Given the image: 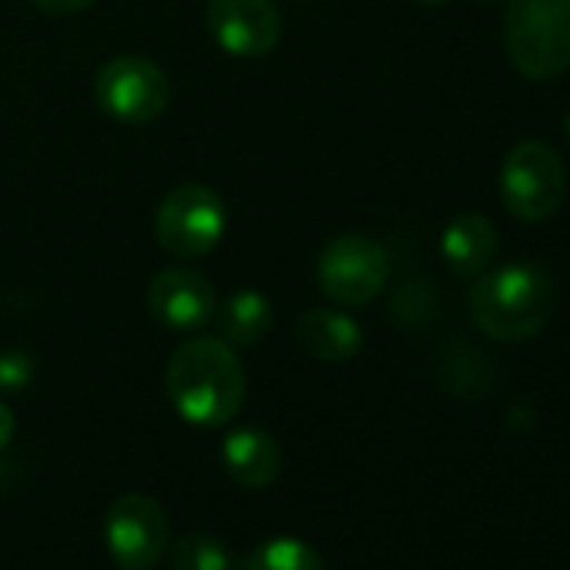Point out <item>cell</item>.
<instances>
[{
    "label": "cell",
    "mask_w": 570,
    "mask_h": 570,
    "mask_svg": "<svg viewBox=\"0 0 570 570\" xmlns=\"http://www.w3.org/2000/svg\"><path fill=\"white\" fill-rule=\"evenodd\" d=\"M165 390L185 423L218 430L232 423L245 403V370L225 340L202 336L171 353Z\"/></svg>",
    "instance_id": "1"
},
{
    "label": "cell",
    "mask_w": 570,
    "mask_h": 570,
    "mask_svg": "<svg viewBox=\"0 0 570 570\" xmlns=\"http://www.w3.org/2000/svg\"><path fill=\"white\" fill-rule=\"evenodd\" d=\"M557 289L533 262H510L476 275L470 289V316L476 330L497 343H527L553 316Z\"/></svg>",
    "instance_id": "2"
},
{
    "label": "cell",
    "mask_w": 570,
    "mask_h": 570,
    "mask_svg": "<svg viewBox=\"0 0 570 570\" xmlns=\"http://www.w3.org/2000/svg\"><path fill=\"white\" fill-rule=\"evenodd\" d=\"M503 45L517 75L557 78L570 68V0H507Z\"/></svg>",
    "instance_id": "3"
},
{
    "label": "cell",
    "mask_w": 570,
    "mask_h": 570,
    "mask_svg": "<svg viewBox=\"0 0 570 570\" xmlns=\"http://www.w3.org/2000/svg\"><path fill=\"white\" fill-rule=\"evenodd\" d=\"M567 195V171L553 145L540 138L517 141L500 165V202L503 208L527 222H547Z\"/></svg>",
    "instance_id": "4"
},
{
    "label": "cell",
    "mask_w": 570,
    "mask_h": 570,
    "mask_svg": "<svg viewBox=\"0 0 570 570\" xmlns=\"http://www.w3.org/2000/svg\"><path fill=\"white\" fill-rule=\"evenodd\" d=\"M320 289L340 306H370L390 278V255L370 235H340L320 255Z\"/></svg>",
    "instance_id": "5"
},
{
    "label": "cell",
    "mask_w": 570,
    "mask_h": 570,
    "mask_svg": "<svg viewBox=\"0 0 570 570\" xmlns=\"http://www.w3.org/2000/svg\"><path fill=\"white\" fill-rule=\"evenodd\" d=\"M105 543L121 570H151L168 553V513L148 493H121L105 517Z\"/></svg>",
    "instance_id": "6"
},
{
    "label": "cell",
    "mask_w": 570,
    "mask_h": 570,
    "mask_svg": "<svg viewBox=\"0 0 570 570\" xmlns=\"http://www.w3.org/2000/svg\"><path fill=\"white\" fill-rule=\"evenodd\" d=\"M155 235L165 252L178 258H202L225 235V205L205 185H181L158 205Z\"/></svg>",
    "instance_id": "7"
},
{
    "label": "cell",
    "mask_w": 570,
    "mask_h": 570,
    "mask_svg": "<svg viewBox=\"0 0 570 570\" xmlns=\"http://www.w3.org/2000/svg\"><path fill=\"white\" fill-rule=\"evenodd\" d=\"M95 98L105 115L125 125H148L168 108V78L165 71L138 55L111 58L95 78Z\"/></svg>",
    "instance_id": "8"
},
{
    "label": "cell",
    "mask_w": 570,
    "mask_h": 570,
    "mask_svg": "<svg viewBox=\"0 0 570 570\" xmlns=\"http://www.w3.org/2000/svg\"><path fill=\"white\" fill-rule=\"evenodd\" d=\"M215 289L202 272L191 268H165L148 285V309L155 323L175 333H195L205 330L215 316Z\"/></svg>",
    "instance_id": "9"
},
{
    "label": "cell",
    "mask_w": 570,
    "mask_h": 570,
    "mask_svg": "<svg viewBox=\"0 0 570 570\" xmlns=\"http://www.w3.org/2000/svg\"><path fill=\"white\" fill-rule=\"evenodd\" d=\"M208 31L232 58H265L282 35L272 0H212Z\"/></svg>",
    "instance_id": "10"
},
{
    "label": "cell",
    "mask_w": 570,
    "mask_h": 570,
    "mask_svg": "<svg viewBox=\"0 0 570 570\" xmlns=\"http://www.w3.org/2000/svg\"><path fill=\"white\" fill-rule=\"evenodd\" d=\"M222 466L235 483H242L248 490H262V487L275 483V476L282 470V450L272 433H265L258 426H242L225 436Z\"/></svg>",
    "instance_id": "11"
},
{
    "label": "cell",
    "mask_w": 570,
    "mask_h": 570,
    "mask_svg": "<svg viewBox=\"0 0 570 570\" xmlns=\"http://www.w3.org/2000/svg\"><path fill=\"white\" fill-rule=\"evenodd\" d=\"M440 255L450 265L453 275L460 278H476L480 272L490 268L493 255H497V228L476 215V212H463L456 215L440 238Z\"/></svg>",
    "instance_id": "12"
},
{
    "label": "cell",
    "mask_w": 570,
    "mask_h": 570,
    "mask_svg": "<svg viewBox=\"0 0 570 570\" xmlns=\"http://www.w3.org/2000/svg\"><path fill=\"white\" fill-rule=\"evenodd\" d=\"M299 346L326 363H346L363 350V330L356 320L336 309H309L296 326Z\"/></svg>",
    "instance_id": "13"
},
{
    "label": "cell",
    "mask_w": 570,
    "mask_h": 570,
    "mask_svg": "<svg viewBox=\"0 0 570 570\" xmlns=\"http://www.w3.org/2000/svg\"><path fill=\"white\" fill-rule=\"evenodd\" d=\"M212 320L218 323V340L228 346H255L272 330V306L262 293L238 289L215 306Z\"/></svg>",
    "instance_id": "14"
},
{
    "label": "cell",
    "mask_w": 570,
    "mask_h": 570,
    "mask_svg": "<svg viewBox=\"0 0 570 570\" xmlns=\"http://www.w3.org/2000/svg\"><path fill=\"white\" fill-rule=\"evenodd\" d=\"M242 570H326V560L299 537H272L245 557Z\"/></svg>",
    "instance_id": "15"
},
{
    "label": "cell",
    "mask_w": 570,
    "mask_h": 570,
    "mask_svg": "<svg viewBox=\"0 0 570 570\" xmlns=\"http://www.w3.org/2000/svg\"><path fill=\"white\" fill-rule=\"evenodd\" d=\"M171 570H232L235 557L232 550L208 533H185L168 547Z\"/></svg>",
    "instance_id": "16"
},
{
    "label": "cell",
    "mask_w": 570,
    "mask_h": 570,
    "mask_svg": "<svg viewBox=\"0 0 570 570\" xmlns=\"http://www.w3.org/2000/svg\"><path fill=\"white\" fill-rule=\"evenodd\" d=\"M35 380V356L24 350L0 353V390H24Z\"/></svg>",
    "instance_id": "17"
},
{
    "label": "cell",
    "mask_w": 570,
    "mask_h": 570,
    "mask_svg": "<svg viewBox=\"0 0 570 570\" xmlns=\"http://www.w3.org/2000/svg\"><path fill=\"white\" fill-rule=\"evenodd\" d=\"M35 4L51 14H78V11H88L95 0H35Z\"/></svg>",
    "instance_id": "18"
},
{
    "label": "cell",
    "mask_w": 570,
    "mask_h": 570,
    "mask_svg": "<svg viewBox=\"0 0 570 570\" xmlns=\"http://www.w3.org/2000/svg\"><path fill=\"white\" fill-rule=\"evenodd\" d=\"M11 436H14V413L0 403V450L11 443Z\"/></svg>",
    "instance_id": "19"
},
{
    "label": "cell",
    "mask_w": 570,
    "mask_h": 570,
    "mask_svg": "<svg viewBox=\"0 0 570 570\" xmlns=\"http://www.w3.org/2000/svg\"><path fill=\"white\" fill-rule=\"evenodd\" d=\"M416 4H426V8H443V4H450V0H416Z\"/></svg>",
    "instance_id": "20"
},
{
    "label": "cell",
    "mask_w": 570,
    "mask_h": 570,
    "mask_svg": "<svg viewBox=\"0 0 570 570\" xmlns=\"http://www.w3.org/2000/svg\"><path fill=\"white\" fill-rule=\"evenodd\" d=\"M563 128H567V138H570V115H567V121H563Z\"/></svg>",
    "instance_id": "21"
},
{
    "label": "cell",
    "mask_w": 570,
    "mask_h": 570,
    "mask_svg": "<svg viewBox=\"0 0 570 570\" xmlns=\"http://www.w3.org/2000/svg\"><path fill=\"white\" fill-rule=\"evenodd\" d=\"M483 4H500V0H483Z\"/></svg>",
    "instance_id": "22"
}]
</instances>
